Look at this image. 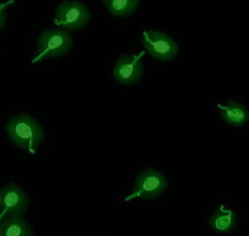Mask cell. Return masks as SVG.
I'll list each match as a JSON object with an SVG mask.
<instances>
[{
  "label": "cell",
  "mask_w": 249,
  "mask_h": 236,
  "mask_svg": "<svg viewBox=\"0 0 249 236\" xmlns=\"http://www.w3.org/2000/svg\"><path fill=\"white\" fill-rule=\"evenodd\" d=\"M103 3L107 10L118 18L132 15L139 7L137 0H104Z\"/></svg>",
  "instance_id": "cell-11"
},
{
  "label": "cell",
  "mask_w": 249,
  "mask_h": 236,
  "mask_svg": "<svg viewBox=\"0 0 249 236\" xmlns=\"http://www.w3.org/2000/svg\"><path fill=\"white\" fill-rule=\"evenodd\" d=\"M30 198L23 188L14 183L0 187V219L6 216H24Z\"/></svg>",
  "instance_id": "cell-6"
},
{
  "label": "cell",
  "mask_w": 249,
  "mask_h": 236,
  "mask_svg": "<svg viewBox=\"0 0 249 236\" xmlns=\"http://www.w3.org/2000/svg\"><path fill=\"white\" fill-rule=\"evenodd\" d=\"M209 224L218 234H228L234 230L236 226V215L230 209L221 205L210 218Z\"/></svg>",
  "instance_id": "cell-10"
},
{
  "label": "cell",
  "mask_w": 249,
  "mask_h": 236,
  "mask_svg": "<svg viewBox=\"0 0 249 236\" xmlns=\"http://www.w3.org/2000/svg\"><path fill=\"white\" fill-rule=\"evenodd\" d=\"M13 3H14L13 0L0 3V30L4 28V26L6 25V23H7V20H8L7 9Z\"/></svg>",
  "instance_id": "cell-12"
},
{
  "label": "cell",
  "mask_w": 249,
  "mask_h": 236,
  "mask_svg": "<svg viewBox=\"0 0 249 236\" xmlns=\"http://www.w3.org/2000/svg\"><path fill=\"white\" fill-rule=\"evenodd\" d=\"M144 53L138 55L124 54L115 63L113 78L116 81L124 85H135L140 81L144 74L142 57Z\"/></svg>",
  "instance_id": "cell-7"
},
{
  "label": "cell",
  "mask_w": 249,
  "mask_h": 236,
  "mask_svg": "<svg viewBox=\"0 0 249 236\" xmlns=\"http://www.w3.org/2000/svg\"><path fill=\"white\" fill-rule=\"evenodd\" d=\"M167 187L168 180L161 172L154 168L144 169L137 175L133 192L125 198V201L136 198L154 200L166 191Z\"/></svg>",
  "instance_id": "cell-3"
},
{
  "label": "cell",
  "mask_w": 249,
  "mask_h": 236,
  "mask_svg": "<svg viewBox=\"0 0 249 236\" xmlns=\"http://www.w3.org/2000/svg\"><path fill=\"white\" fill-rule=\"evenodd\" d=\"M142 44L147 54L161 62L171 61L178 53V46L169 35L157 30H147L142 35Z\"/></svg>",
  "instance_id": "cell-5"
},
{
  "label": "cell",
  "mask_w": 249,
  "mask_h": 236,
  "mask_svg": "<svg viewBox=\"0 0 249 236\" xmlns=\"http://www.w3.org/2000/svg\"><path fill=\"white\" fill-rule=\"evenodd\" d=\"M73 38L67 30L51 27L40 32L36 40V51L32 63L36 64L67 54L72 49Z\"/></svg>",
  "instance_id": "cell-2"
},
{
  "label": "cell",
  "mask_w": 249,
  "mask_h": 236,
  "mask_svg": "<svg viewBox=\"0 0 249 236\" xmlns=\"http://www.w3.org/2000/svg\"><path fill=\"white\" fill-rule=\"evenodd\" d=\"M33 236V228L24 216H6L0 219V236Z\"/></svg>",
  "instance_id": "cell-8"
},
{
  "label": "cell",
  "mask_w": 249,
  "mask_h": 236,
  "mask_svg": "<svg viewBox=\"0 0 249 236\" xmlns=\"http://www.w3.org/2000/svg\"><path fill=\"white\" fill-rule=\"evenodd\" d=\"M91 13L85 4L79 1H64L57 6L53 23L67 31H77L88 25Z\"/></svg>",
  "instance_id": "cell-4"
},
{
  "label": "cell",
  "mask_w": 249,
  "mask_h": 236,
  "mask_svg": "<svg viewBox=\"0 0 249 236\" xmlns=\"http://www.w3.org/2000/svg\"><path fill=\"white\" fill-rule=\"evenodd\" d=\"M5 133L14 146L30 154H35L45 139L42 126L27 113L9 118L5 124Z\"/></svg>",
  "instance_id": "cell-1"
},
{
  "label": "cell",
  "mask_w": 249,
  "mask_h": 236,
  "mask_svg": "<svg viewBox=\"0 0 249 236\" xmlns=\"http://www.w3.org/2000/svg\"><path fill=\"white\" fill-rule=\"evenodd\" d=\"M217 108L221 118L227 124L233 127H243L249 122V112L245 106L233 100L218 104Z\"/></svg>",
  "instance_id": "cell-9"
}]
</instances>
